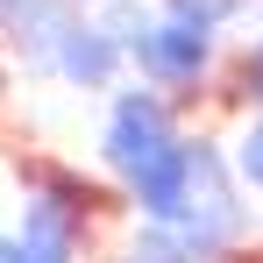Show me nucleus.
<instances>
[{"label":"nucleus","mask_w":263,"mask_h":263,"mask_svg":"<svg viewBox=\"0 0 263 263\" xmlns=\"http://www.w3.org/2000/svg\"><path fill=\"white\" fill-rule=\"evenodd\" d=\"M178 149V128H171V107L157 100V92H121L114 100V121H107V164L128 178H142V171H157L164 157Z\"/></svg>","instance_id":"obj_2"},{"label":"nucleus","mask_w":263,"mask_h":263,"mask_svg":"<svg viewBox=\"0 0 263 263\" xmlns=\"http://www.w3.org/2000/svg\"><path fill=\"white\" fill-rule=\"evenodd\" d=\"M79 228H86V214H71V206H57L50 192H36L14 249H22V263H71V249H79Z\"/></svg>","instance_id":"obj_4"},{"label":"nucleus","mask_w":263,"mask_h":263,"mask_svg":"<svg viewBox=\"0 0 263 263\" xmlns=\"http://www.w3.org/2000/svg\"><path fill=\"white\" fill-rule=\"evenodd\" d=\"M249 0H171L178 22H199V29H214V22H228V14H242Z\"/></svg>","instance_id":"obj_7"},{"label":"nucleus","mask_w":263,"mask_h":263,"mask_svg":"<svg viewBox=\"0 0 263 263\" xmlns=\"http://www.w3.org/2000/svg\"><path fill=\"white\" fill-rule=\"evenodd\" d=\"M114 64H121V36H114V29H92V22H71V29H64L57 71H64L71 86H107Z\"/></svg>","instance_id":"obj_5"},{"label":"nucleus","mask_w":263,"mask_h":263,"mask_svg":"<svg viewBox=\"0 0 263 263\" xmlns=\"http://www.w3.org/2000/svg\"><path fill=\"white\" fill-rule=\"evenodd\" d=\"M242 92H249V100H263V43L249 50V64H242Z\"/></svg>","instance_id":"obj_9"},{"label":"nucleus","mask_w":263,"mask_h":263,"mask_svg":"<svg viewBox=\"0 0 263 263\" xmlns=\"http://www.w3.org/2000/svg\"><path fill=\"white\" fill-rule=\"evenodd\" d=\"M185 235L192 263H214L235 235H242V206H235V185H228V164H220L206 142H192V178H185V206L171 220Z\"/></svg>","instance_id":"obj_1"},{"label":"nucleus","mask_w":263,"mask_h":263,"mask_svg":"<svg viewBox=\"0 0 263 263\" xmlns=\"http://www.w3.org/2000/svg\"><path fill=\"white\" fill-rule=\"evenodd\" d=\"M135 64H142V79H157V86H192L199 71H206V57H214V36L199 29V22H149L142 36H135Z\"/></svg>","instance_id":"obj_3"},{"label":"nucleus","mask_w":263,"mask_h":263,"mask_svg":"<svg viewBox=\"0 0 263 263\" xmlns=\"http://www.w3.org/2000/svg\"><path fill=\"white\" fill-rule=\"evenodd\" d=\"M0 263H22V249H14V242H7V235H0Z\"/></svg>","instance_id":"obj_10"},{"label":"nucleus","mask_w":263,"mask_h":263,"mask_svg":"<svg viewBox=\"0 0 263 263\" xmlns=\"http://www.w3.org/2000/svg\"><path fill=\"white\" fill-rule=\"evenodd\" d=\"M135 263H192V249H185V235L171 220H149L142 242H135Z\"/></svg>","instance_id":"obj_6"},{"label":"nucleus","mask_w":263,"mask_h":263,"mask_svg":"<svg viewBox=\"0 0 263 263\" xmlns=\"http://www.w3.org/2000/svg\"><path fill=\"white\" fill-rule=\"evenodd\" d=\"M242 178L263 185V128H249V142H242Z\"/></svg>","instance_id":"obj_8"}]
</instances>
